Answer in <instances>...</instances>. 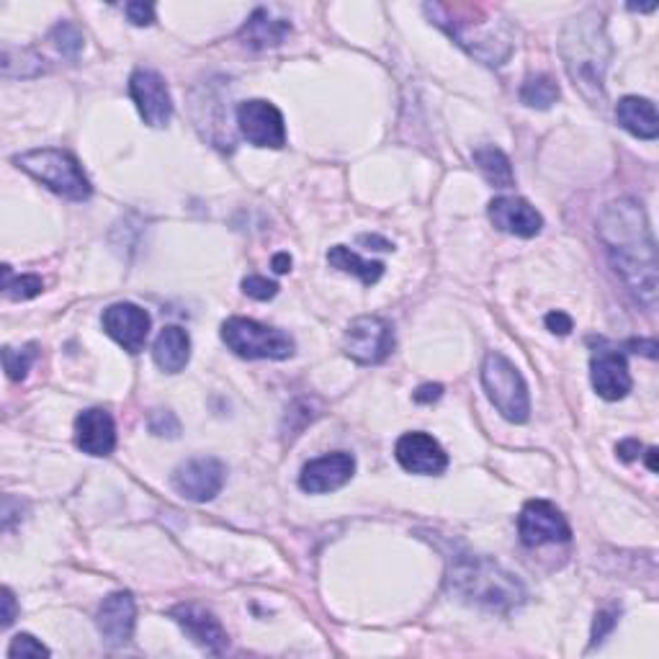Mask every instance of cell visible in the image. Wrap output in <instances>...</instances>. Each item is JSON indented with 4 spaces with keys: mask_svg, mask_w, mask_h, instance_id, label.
<instances>
[{
    "mask_svg": "<svg viewBox=\"0 0 659 659\" xmlns=\"http://www.w3.org/2000/svg\"><path fill=\"white\" fill-rule=\"evenodd\" d=\"M598 238L603 240L608 258L626 284V289L647 304H657V245L651 238L647 215L641 204L621 199L608 204L598 222Z\"/></svg>",
    "mask_w": 659,
    "mask_h": 659,
    "instance_id": "1",
    "label": "cell"
},
{
    "mask_svg": "<svg viewBox=\"0 0 659 659\" xmlns=\"http://www.w3.org/2000/svg\"><path fill=\"white\" fill-rule=\"evenodd\" d=\"M426 16L443 28L453 42L487 68H500L516 49V36L508 21L482 5L426 3Z\"/></svg>",
    "mask_w": 659,
    "mask_h": 659,
    "instance_id": "2",
    "label": "cell"
},
{
    "mask_svg": "<svg viewBox=\"0 0 659 659\" xmlns=\"http://www.w3.org/2000/svg\"><path fill=\"white\" fill-rule=\"evenodd\" d=\"M559 53L569 80L592 106L605 101V70L611 62V39L605 34L603 13L596 9L567 21L559 39Z\"/></svg>",
    "mask_w": 659,
    "mask_h": 659,
    "instance_id": "3",
    "label": "cell"
},
{
    "mask_svg": "<svg viewBox=\"0 0 659 659\" xmlns=\"http://www.w3.org/2000/svg\"><path fill=\"white\" fill-rule=\"evenodd\" d=\"M449 585L466 603L489 608L497 613H508L525 600V590L516 580V575L505 573L500 564L489 562L485 556H453Z\"/></svg>",
    "mask_w": 659,
    "mask_h": 659,
    "instance_id": "4",
    "label": "cell"
},
{
    "mask_svg": "<svg viewBox=\"0 0 659 659\" xmlns=\"http://www.w3.org/2000/svg\"><path fill=\"white\" fill-rule=\"evenodd\" d=\"M13 165L21 171L32 175L47 186L49 192L62 196L70 201H88L93 194L91 181L83 173V167L70 152L57 150V148H42V150H28L24 155L13 158Z\"/></svg>",
    "mask_w": 659,
    "mask_h": 659,
    "instance_id": "5",
    "label": "cell"
},
{
    "mask_svg": "<svg viewBox=\"0 0 659 659\" xmlns=\"http://www.w3.org/2000/svg\"><path fill=\"white\" fill-rule=\"evenodd\" d=\"M482 386H485L489 402L497 413L510 423H525L531 417V394L529 384L516 369V363L500 350H489L482 363Z\"/></svg>",
    "mask_w": 659,
    "mask_h": 659,
    "instance_id": "6",
    "label": "cell"
},
{
    "mask_svg": "<svg viewBox=\"0 0 659 659\" xmlns=\"http://www.w3.org/2000/svg\"><path fill=\"white\" fill-rule=\"evenodd\" d=\"M222 340L234 356L247 358V361H287L294 356V338L278 327L261 325V322L247 317H230L222 322Z\"/></svg>",
    "mask_w": 659,
    "mask_h": 659,
    "instance_id": "7",
    "label": "cell"
},
{
    "mask_svg": "<svg viewBox=\"0 0 659 659\" xmlns=\"http://www.w3.org/2000/svg\"><path fill=\"white\" fill-rule=\"evenodd\" d=\"M343 350H346L350 361L361 366H377L386 361V356L394 350L392 322H386L384 317H377V314L356 317L346 330Z\"/></svg>",
    "mask_w": 659,
    "mask_h": 659,
    "instance_id": "8",
    "label": "cell"
},
{
    "mask_svg": "<svg viewBox=\"0 0 659 659\" xmlns=\"http://www.w3.org/2000/svg\"><path fill=\"white\" fill-rule=\"evenodd\" d=\"M238 127L255 148L281 150L287 144V122L270 101H243L238 106Z\"/></svg>",
    "mask_w": 659,
    "mask_h": 659,
    "instance_id": "9",
    "label": "cell"
},
{
    "mask_svg": "<svg viewBox=\"0 0 659 659\" xmlns=\"http://www.w3.org/2000/svg\"><path fill=\"white\" fill-rule=\"evenodd\" d=\"M518 533L525 546H544V544H567L573 539L567 518L562 510L548 500H529L518 516Z\"/></svg>",
    "mask_w": 659,
    "mask_h": 659,
    "instance_id": "10",
    "label": "cell"
},
{
    "mask_svg": "<svg viewBox=\"0 0 659 659\" xmlns=\"http://www.w3.org/2000/svg\"><path fill=\"white\" fill-rule=\"evenodd\" d=\"M129 96L142 122L152 129H163L173 119V99L160 72L139 68L129 78Z\"/></svg>",
    "mask_w": 659,
    "mask_h": 659,
    "instance_id": "11",
    "label": "cell"
},
{
    "mask_svg": "<svg viewBox=\"0 0 659 659\" xmlns=\"http://www.w3.org/2000/svg\"><path fill=\"white\" fill-rule=\"evenodd\" d=\"M173 489L192 502H209L222 493L227 482V466L215 456H199L186 461L173 472Z\"/></svg>",
    "mask_w": 659,
    "mask_h": 659,
    "instance_id": "12",
    "label": "cell"
},
{
    "mask_svg": "<svg viewBox=\"0 0 659 659\" xmlns=\"http://www.w3.org/2000/svg\"><path fill=\"white\" fill-rule=\"evenodd\" d=\"M101 325H104V333L108 338L119 343L127 354H139L144 348V343H148L152 322L142 307L119 302L106 307L104 314H101Z\"/></svg>",
    "mask_w": 659,
    "mask_h": 659,
    "instance_id": "13",
    "label": "cell"
},
{
    "mask_svg": "<svg viewBox=\"0 0 659 659\" xmlns=\"http://www.w3.org/2000/svg\"><path fill=\"white\" fill-rule=\"evenodd\" d=\"M590 382L598 397L608 402L624 400L632 392V373H628L626 356L611 346H600L592 350L590 358Z\"/></svg>",
    "mask_w": 659,
    "mask_h": 659,
    "instance_id": "14",
    "label": "cell"
},
{
    "mask_svg": "<svg viewBox=\"0 0 659 659\" xmlns=\"http://www.w3.org/2000/svg\"><path fill=\"white\" fill-rule=\"evenodd\" d=\"M356 474V459L348 451L325 453V456L312 459L310 464H304L302 474H299V487L310 495H325L335 493V489L346 487Z\"/></svg>",
    "mask_w": 659,
    "mask_h": 659,
    "instance_id": "15",
    "label": "cell"
},
{
    "mask_svg": "<svg viewBox=\"0 0 659 659\" xmlns=\"http://www.w3.org/2000/svg\"><path fill=\"white\" fill-rule=\"evenodd\" d=\"M394 456H397L405 472L426 474V477L443 474L449 469V453L443 451V446L433 436L420 433V430L402 436L397 446H394Z\"/></svg>",
    "mask_w": 659,
    "mask_h": 659,
    "instance_id": "16",
    "label": "cell"
},
{
    "mask_svg": "<svg viewBox=\"0 0 659 659\" xmlns=\"http://www.w3.org/2000/svg\"><path fill=\"white\" fill-rule=\"evenodd\" d=\"M135 624H137V603L131 598V592H112L104 598V603L99 608L96 626L101 639L108 647H124L135 636Z\"/></svg>",
    "mask_w": 659,
    "mask_h": 659,
    "instance_id": "17",
    "label": "cell"
},
{
    "mask_svg": "<svg viewBox=\"0 0 659 659\" xmlns=\"http://www.w3.org/2000/svg\"><path fill=\"white\" fill-rule=\"evenodd\" d=\"M487 215L497 230L508 232L512 238L531 240L544 227V217L521 196H497V199L489 201Z\"/></svg>",
    "mask_w": 659,
    "mask_h": 659,
    "instance_id": "18",
    "label": "cell"
},
{
    "mask_svg": "<svg viewBox=\"0 0 659 659\" xmlns=\"http://www.w3.org/2000/svg\"><path fill=\"white\" fill-rule=\"evenodd\" d=\"M171 618L192 636L194 644H199L209 655H222L230 647V636H227L222 624L211 616L207 608L196 603H181L171 608Z\"/></svg>",
    "mask_w": 659,
    "mask_h": 659,
    "instance_id": "19",
    "label": "cell"
},
{
    "mask_svg": "<svg viewBox=\"0 0 659 659\" xmlns=\"http://www.w3.org/2000/svg\"><path fill=\"white\" fill-rule=\"evenodd\" d=\"M76 443L88 456H112L116 449V423L108 409L91 407L78 415Z\"/></svg>",
    "mask_w": 659,
    "mask_h": 659,
    "instance_id": "20",
    "label": "cell"
},
{
    "mask_svg": "<svg viewBox=\"0 0 659 659\" xmlns=\"http://www.w3.org/2000/svg\"><path fill=\"white\" fill-rule=\"evenodd\" d=\"M152 358L158 369L165 373H181L192 358V338L178 325H167L160 330V335L152 343Z\"/></svg>",
    "mask_w": 659,
    "mask_h": 659,
    "instance_id": "21",
    "label": "cell"
},
{
    "mask_svg": "<svg viewBox=\"0 0 659 659\" xmlns=\"http://www.w3.org/2000/svg\"><path fill=\"white\" fill-rule=\"evenodd\" d=\"M291 34V24L287 19H274L268 9H258L240 28L238 39L251 49H268L284 44Z\"/></svg>",
    "mask_w": 659,
    "mask_h": 659,
    "instance_id": "22",
    "label": "cell"
},
{
    "mask_svg": "<svg viewBox=\"0 0 659 659\" xmlns=\"http://www.w3.org/2000/svg\"><path fill=\"white\" fill-rule=\"evenodd\" d=\"M616 119L628 135L649 139V142L659 137V116L649 99H641V96L621 99L616 106Z\"/></svg>",
    "mask_w": 659,
    "mask_h": 659,
    "instance_id": "23",
    "label": "cell"
},
{
    "mask_svg": "<svg viewBox=\"0 0 659 659\" xmlns=\"http://www.w3.org/2000/svg\"><path fill=\"white\" fill-rule=\"evenodd\" d=\"M327 263L333 268L343 270V274H350V276L361 278L363 287H373V284H377L379 278L384 276V263L358 258V255L354 251H350V247H346V245L330 247V251H327Z\"/></svg>",
    "mask_w": 659,
    "mask_h": 659,
    "instance_id": "24",
    "label": "cell"
},
{
    "mask_svg": "<svg viewBox=\"0 0 659 659\" xmlns=\"http://www.w3.org/2000/svg\"><path fill=\"white\" fill-rule=\"evenodd\" d=\"M474 165L479 167V173L485 175L489 186L510 188L516 183L510 158L500 148H495V144H482V148L474 150Z\"/></svg>",
    "mask_w": 659,
    "mask_h": 659,
    "instance_id": "25",
    "label": "cell"
},
{
    "mask_svg": "<svg viewBox=\"0 0 659 659\" xmlns=\"http://www.w3.org/2000/svg\"><path fill=\"white\" fill-rule=\"evenodd\" d=\"M521 101L529 108L546 112V108H552L559 101V85H556L552 76H531L521 85Z\"/></svg>",
    "mask_w": 659,
    "mask_h": 659,
    "instance_id": "26",
    "label": "cell"
},
{
    "mask_svg": "<svg viewBox=\"0 0 659 659\" xmlns=\"http://www.w3.org/2000/svg\"><path fill=\"white\" fill-rule=\"evenodd\" d=\"M42 289H44L42 276L36 274L13 276L11 266H3V294L13 299V302H26V299L39 297Z\"/></svg>",
    "mask_w": 659,
    "mask_h": 659,
    "instance_id": "27",
    "label": "cell"
},
{
    "mask_svg": "<svg viewBox=\"0 0 659 659\" xmlns=\"http://www.w3.org/2000/svg\"><path fill=\"white\" fill-rule=\"evenodd\" d=\"M36 361V343H28L24 348H5L3 350V369L9 373L11 382H24L28 369Z\"/></svg>",
    "mask_w": 659,
    "mask_h": 659,
    "instance_id": "28",
    "label": "cell"
},
{
    "mask_svg": "<svg viewBox=\"0 0 659 659\" xmlns=\"http://www.w3.org/2000/svg\"><path fill=\"white\" fill-rule=\"evenodd\" d=\"M49 39L55 42V47L60 49V55L68 57V60H76V57L83 53V47H85V39H83V34H80V28L68 24V21L57 24L53 28V34H49Z\"/></svg>",
    "mask_w": 659,
    "mask_h": 659,
    "instance_id": "29",
    "label": "cell"
},
{
    "mask_svg": "<svg viewBox=\"0 0 659 659\" xmlns=\"http://www.w3.org/2000/svg\"><path fill=\"white\" fill-rule=\"evenodd\" d=\"M5 655H9L11 659H39V657H49L53 655V651H49L47 647H44V644L39 641V639H34L32 634H16L13 636V641H11V647H9V651H5Z\"/></svg>",
    "mask_w": 659,
    "mask_h": 659,
    "instance_id": "30",
    "label": "cell"
},
{
    "mask_svg": "<svg viewBox=\"0 0 659 659\" xmlns=\"http://www.w3.org/2000/svg\"><path fill=\"white\" fill-rule=\"evenodd\" d=\"M243 294L258 299V302H268L278 294V284L268 281L266 276H247L243 278Z\"/></svg>",
    "mask_w": 659,
    "mask_h": 659,
    "instance_id": "31",
    "label": "cell"
},
{
    "mask_svg": "<svg viewBox=\"0 0 659 659\" xmlns=\"http://www.w3.org/2000/svg\"><path fill=\"white\" fill-rule=\"evenodd\" d=\"M618 624V611L616 608H611V611H600L596 621H592V641L590 647H598V644L605 641V636L613 632Z\"/></svg>",
    "mask_w": 659,
    "mask_h": 659,
    "instance_id": "32",
    "label": "cell"
},
{
    "mask_svg": "<svg viewBox=\"0 0 659 659\" xmlns=\"http://www.w3.org/2000/svg\"><path fill=\"white\" fill-rule=\"evenodd\" d=\"M150 430L155 436H167V438H178L181 433V423L178 417L173 413H167V409H158L155 415L150 417Z\"/></svg>",
    "mask_w": 659,
    "mask_h": 659,
    "instance_id": "33",
    "label": "cell"
},
{
    "mask_svg": "<svg viewBox=\"0 0 659 659\" xmlns=\"http://www.w3.org/2000/svg\"><path fill=\"white\" fill-rule=\"evenodd\" d=\"M127 19L135 26H152L155 24V5L152 3H127L124 5Z\"/></svg>",
    "mask_w": 659,
    "mask_h": 659,
    "instance_id": "34",
    "label": "cell"
},
{
    "mask_svg": "<svg viewBox=\"0 0 659 659\" xmlns=\"http://www.w3.org/2000/svg\"><path fill=\"white\" fill-rule=\"evenodd\" d=\"M575 322L567 312H548L546 314V330H552L554 335H569L573 333Z\"/></svg>",
    "mask_w": 659,
    "mask_h": 659,
    "instance_id": "35",
    "label": "cell"
},
{
    "mask_svg": "<svg viewBox=\"0 0 659 659\" xmlns=\"http://www.w3.org/2000/svg\"><path fill=\"white\" fill-rule=\"evenodd\" d=\"M0 603H3V616H0L3 621H0V626L9 628L19 616V605H16V598H13L11 588L0 590Z\"/></svg>",
    "mask_w": 659,
    "mask_h": 659,
    "instance_id": "36",
    "label": "cell"
},
{
    "mask_svg": "<svg viewBox=\"0 0 659 659\" xmlns=\"http://www.w3.org/2000/svg\"><path fill=\"white\" fill-rule=\"evenodd\" d=\"M443 397V386L441 384H423L420 390L413 394V400L417 405H430V402L441 400Z\"/></svg>",
    "mask_w": 659,
    "mask_h": 659,
    "instance_id": "37",
    "label": "cell"
},
{
    "mask_svg": "<svg viewBox=\"0 0 659 659\" xmlns=\"http://www.w3.org/2000/svg\"><path fill=\"white\" fill-rule=\"evenodd\" d=\"M358 243L369 245V251H382V253L394 251V245L390 243V240L379 238V234H361V238H358Z\"/></svg>",
    "mask_w": 659,
    "mask_h": 659,
    "instance_id": "38",
    "label": "cell"
},
{
    "mask_svg": "<svg viewBox=\"0 0 659 659\" xmlns=\"http://www.w3.org/2000/svg\"><path fill=\"white\" fill-rule=\"evenodd\" d=\"M616 453H618V459H624V461H634V459L639 456V453H641V443L636 441V438H628V441H621V443H618Z\"/></svg>",
    "mask_w": 659,
    "mask_h": 659,
    "instance_id": "39",
    "label": "cell"
},
{
    "mask_svg": "<svg viewBox=\"0 0 659 659\" xmlns=\"http://www.w3.org/2000/svg\"><path fill=\"white\" fill-rule=\"evenodd\" d=\"M628 348H634V354H641L647 358H657V343L655 340H632Z\"/></svg>",
    "mask_w": 659,
    "mask_h": 659,
    "instance_id": "40",
    "label": "cell"
},
{
    "mask_svg": "<svg viewBox=\"0 0 659 659\" xmlns=\"http://www.w3.org/2000/svg\"><path fill=\"white\" fill-rule=\"evenodd\" d=\"M274 270H276V274H289V270H291V255L289 253L274 255Z\"/></svg>",
    "mask_w": 659,
    "mask_h": 659,
    "instance_id": "41",
    "label": "cell"
},
{
    "mask_svg": "<svg viewBox=\"0 0 659 659\" xmlns=\"http://www.w3.org/2000/svg\"><path fill=\"white\" fill-rule=\"evenodd\" d=\"M647 466L651 469V472H657V449L647 451Z\"/></svg>",
    "mask_w": 659,
    "mask_h": 659,
    "instance_id": "42",
    "label": "cell"
}]
</instances>
